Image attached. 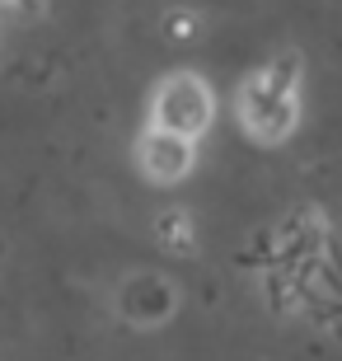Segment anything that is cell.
<instances>
[{
    "label": "cell",
    "instance_id": "cell-5",
    "mask_svg": "<svg viewBox=\"0 0 342 361\" xmlns=\"http://www.w3.org/2000/svg\"><path fill=\"white\" fill-rule=\"evenodd\" d=\"M5 5H10V0H0V10H5Z\"/></svg>",
    "mask_w": 342,
    "mask_h": 361
},
{
    "label": "cell",
    "instance_id": "cell-1",
    "mask_svg": "<svg viewBox=\"0 0 342 361\" xmlns=\"http://www.w3.org/2000/svg\"><path fill=\"white\" fill-rule=\"evenodd\" d=\"M300 108H305V85L295 56H276L239 85V127L258 146L291 141L300 127Z\"/></svg>",
    "mask_w": 342,
    "mask_h": 361
},
{
    "label": "cell",
    "instance_id": "cell-2",
    "mask_svg": "<svg viewBox=\"0 0 342 361\" xmlns=\"http://www.w3.org/2000/svg\"><path fill=\"white\" fill-rule=\"evenodd\" d=\"M216 122V90L197 71H173L150 94V127L173 132L183 141H202Z\"/></svg>",
    "mask_w": 342,
    "mask_h": 361
},
{
    "label": "cell",
    "instance_id": "cell-4",
    "mask_svg": "<svg viewBox=\"0 0 342 361\" xmlns=\"http://www.w3.org/2000/svg\"><path fill=\"white\" fill-rule=\"evenodd\" d=\"M155 230H159V244L173 249V254H193V249H197V240H193L197 226H193V216H188V212H164L155 221Z\"/></svg>",
    "mask_w": 342,
    "mask_h": 361
},
{
    "label": "cell",
    "instance_id": "cell-3",
    "mask_svg": "<svg viewBox=\"0 0 342 361\" xmlns=\"http://www.w3.org/2000/svg\"><path fill=\"white\" fill-rule=\"evenodd\" d=\"M136 169L159 188L183 183V178L197 169V141H183V136H173V132L145 127V132L136 136Z\"/></svg>",
    "mask_w": 342,
    "mask_h": 361
}]
</instances>
